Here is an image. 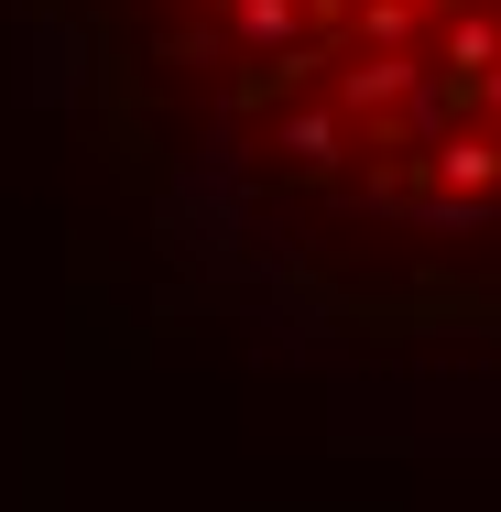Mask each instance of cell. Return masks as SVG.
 Wrapping results in <instances>:
<instances>
[{"instance_id": "1", "label": "cell", "mask_w": 501, "mask_h": 512, "mask_svg": "<svg viewBox=\"0 0 501 512\" xmlns=\"http://www.w3.org/2000/svg\"><path fill=\"white\" fill-rule=\"evenodd\" d=\"M153 66L273 251L501 316V0H175Z\"/></svg>"}]
</instances>
